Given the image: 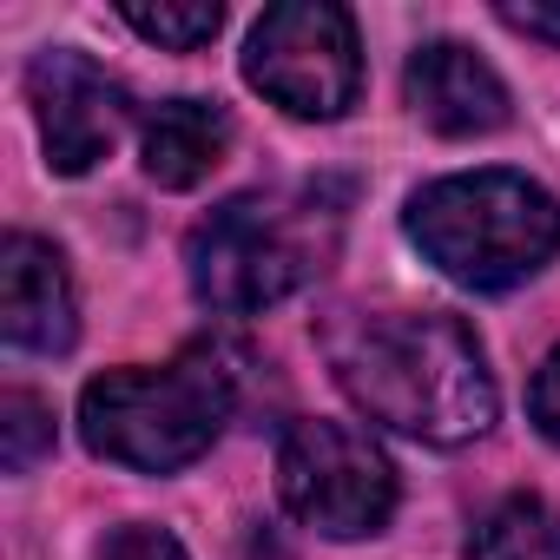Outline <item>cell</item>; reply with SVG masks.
Listing matches in <instances>:
<instances>
[{"label": "cell", "instance_id": "cell-8", "mask_svg": "<svg viewBox=\"0 0 560 560\" xmlns=\"http://www.w3.org/2000/svg\"><path fill=\"white\" fill-rule=\"evenodd\" d=\"M0 330L14 350L60 357L80 337V304H73V277L54 244L14 231L0 244Z\"/></svg>", "mask_w": 560, "mask_h": 560}, {"label": "cell", "instance_id": "cell-16", "mask_svg": "<svg viewBox=\"0 0 560 560\" xmlns=\"http://www.w3.org/2000/svg\"><path fill=\"white\" fill-rule=\"evenodd\" d=\"M527 402H534V422H540V435L560 448V350L534 370V389H527Z\"/></svg>", "mask_w": 560, "mask_h": 560}, {"label": "cell", "instance_id": "cell-13", "mask_svg": "<svg viewBox=\"0 0 560 560\" xmlns=\"http://www.w3.org/2000/svg\"><path fill=\"white\" fill-rule=\"evenodd\" d=\"M47 448H54L47 402L27 396V389H8V396H0V462H8V475H27Z\"/></svg>", "mask_w": 560, "mask_h": 560}, {"label": "cell", "instance_id": "cell-14", "mask_svg": "<svg viewBox=\"0 0 560 560\" xmlns=\"http://www.w3.org/2000/svg\"><path fill=\"white\" fill-rule=\"evenodd\" d=\"M100 560H191V553H185L178 534H165V527H119Z\"/></svg>", "mask_w": 560, "mask_h": 560}, {"label": "cell", "instance_id": "cell-2", "mask_svg": "<svg viewBox=\"0 0 560 560\" xmlns=\"http://www.w3.org/2000/svg\"><path fill=\"white\" fill-rule=\"evenodd\" d=\"M330 250H337V211L324 198L244 191L191 231L185 264H191L198 304L224 317H250L264 304H284L291 291H304L330 264Z\"/></svg>", "mask_w": 560, "mask_h": 560}, {"label": "cell", "instance_id": "cell-1", "mask_svg": "<svg viewBox=\"0 0 560 560\" xmlns=\"http://www.w3.org/2000/svg\"><path fill=\"white\" fill-rule=\"evenodd\" d=\"M343 396L429 448H462L494 429V376L468 324L455 317H363L330 350Z\"/></svg>", "mask_w": 560, "mask_h": 560}, {"label": "cell", "instance_id": "cell-9", "mask_svg": "<svg viewBox=\"0 0 560 560\" xmlns=\"http://www.w3.org/2000/svg\"><path fill=\"white\" fill-rule=\"evenodd\" d=\"M402 93H409V106H416L442 139H475V132L508 126V86H501V73H494L481 54L455 47V40H429V47L409 60Z\"/></svg>", "mask_w": 560, "mask_h": 560}, {"label": "cell", "instance_id": "cell-10", "mask_svg": "<svg viewBox=\"0 0 560 560\" xmlns=\"http://www.w3.org/2000/svg\"><path fill=\"white\" fill-rule=\"evenodd\" d=\"M224 145H231V119L205 100H165L145 132H139V152H145V178L165 185V191H191L205 185L218 165H224Z\"/></svg>", "mask_w": 560, "mask_h": 560}, {"label": "cell", "instance_id": "cell-6", "mask_svg": "<svg viewBox=\"0 0 560 560\" xmlns=\"http://www.w3.org/2000/svg\"><path fill=\"white\" fill-rule=\"evenodd\" d=\"M277 494L304 527L330 540H363L396 514V468L363 429L317 416L298 422L277 448Z\"/></svg>", "mask_w": 560, "mask_h": 560}, {"label": "cell", "instance_id": "cell-12", "mask_svg": "<svg viewBox=\"0 0 560 560\" xmlns=\"http://www.w3.org/2000/svg\"><path fill=\"white\" fill-rule=\"evenodd\" d=\"M119 21L152 40V47H172V54H191L205 47L218 27H224V8H211V0H126Z\"/></svg>", "mask_w": 560, "mask_h": 560}, {"label": "cell", "instance_id": "cell-15", "mask_svg": "<svg viewBox=\"0 0 560 560\" xmlns=\"http://www.w3.org/2000/svg\"><path fill=\"white\" fill-rule=\"evenodd\" d=\"M514 34H527V40H547V47H560V8H547V0H501L494 8Z\"/></svg>", "mask_w": 560, "mask_h": 560}, {"label": "cell", "instance_id": "cell-11", "mask_svg": "<svg viewBox=\"0 0 560 560\" xmlns=\"http://www.w3.org/2000/svg\"><path fill=\"white\" fill-rule=\"evenodd\" d=\"M468 560H560V514L534 494H508L481 514Z\"/></svg>", "mask_w": 560, "mask_h": 560}, {"label": "cell", "instance_id": "cell-7", "mask_svg": "<svg viewBox=\"0 0 560 560\" xmlns=\"http://www.w3.org/2000/svg\"><path fill=\"white\" fill-rule=\"evenodd\" d=\"M27 100H34V119H40L47 165L67 172V178L93 172V165L119 145L126 113H132V106H126V86H119L100 60H86V54H73V47H47V54L27 67Z\"/></svg>", "mask_w": 560, "mask_h": 560}, {"label": "cell", "instance_id": "cell-4", "mask_svg": "<svg viewBox=\"0 0 560 560\" xmlns=\"http://www.w3.org/2000/svg\"><path fill=\"white\" fill-rule=\"evenodd\" d=\"M231 416V370L218 350H185L165 370H106L80 396V435L93 455L172 475L198 462Z\"/></svg>", "mask_w": 560, "mask_h": 560}, {"label": "cell", "instance_id": "cell-5", "mask_svg": "<svg viewBox=\"0 0 560 560\" xmlns=\"http://www.w3.org/2000/svg\"><path fill=\"white\" fill-rule=\"evenodd\" d=\"M244 80L291 119H343L363 93L357 21L337 0H284L250 27Z\"/></svg>", "mask_w": 560, "mask_h": 560}, {"label": "cell", "instance_id": "cell-3", "mask_svg": "<svg viewBox=\"0 0 560 560\" xmlns=\"http://www.w3.org/2000/svg\"><path fill=\"white\" fill-rule=\"evenodd\" d=\"M422 257L468 291H514L560 250V198L521 172H462L409 205Z\"/></svg>", "mask_w": 560, "mask_h": 560}]
</instances>
